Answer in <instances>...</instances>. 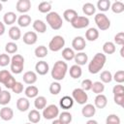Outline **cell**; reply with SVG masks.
<instances>
[{
    "label": "cell",
    "mask_w": 124,
    "mask_h": 124,
    "mask_svg": "<svg viewBox=\"0 0 124 124\" xmlns=\"http://www.w3.org/2000/svg\"><path fill=\"white\" fill-rule=\"evenodd\" d=\"M106 61H107L106 54H104L102 52L96 53L93 56V58L91 59V61L89 62V64H88V71H89V73L93 74V75L98 74L103 69V67L105 66Z\"/></svg>",
    "instance_id": "obj_1"
},
{
    "label": "cell",
    "mask_w": 124,
    "mask_h": 124,
    "mask_svg": "<svg viewBox=\"0 0 124 124\" xmlns=\"http://www.w3.org/2000/svg\"><path fill=\"white\" fill-rule=\"evenodd\" d=\"M68 72V65L66 62L62 60H58L54 63L52 70H51V78L54 80H62L64 79L66 74Z\"/></svg>",
    "instance_id": "obj_2"
},
{
    "label": "cell",
    "mask_w": 124,
    "mask_h": 124,
    "mask_svg": "<svg viewBox=\"0 0 124 124\" xmlns=\"http://www.w3.org/2000/svg\"><path fill=\"white\" fill-rule=\"evenodd\" d=\"M46 22L53 30H59L63 25L62 17L56 12H50L46 16Z\"/></svg>",
    "instance_id": "obj_3"
},
{
    "label": "cell",
    "mask_w": 124,
    "mask_h": 124,
    "mask_svg": "<svg viewBox=\"0 0 124 124\" xmlns=\"http://www.w3.org/2000/svg\"><path fill=\"white\" fill-rule=\"evenodd\" d=\"M11 72L13 74H20L24 67V58L20 54H15L11 58Z\"/></svg>",
    "instance_id": "obj_4"
},
{
    "label": "cell",
    "mask_w": 124,
    "mask_h": 124,
    "mask_svg": "<svg viewBox=\"0 0 124 124\" xmlns=\"http://www.w3.org/2000/svg\"><path fill=\"white\" fill-rule=\"evenodd\" d=\"M94 20H95V23L97 25V27L102 30V31H105V30H108L109 27H110V20L108 19V17L103 14V13H99L95 16L94 17Z\"/></svg>",
    "instance_id": "obj_5"
},
{
    "label": "cell",
    "mask_w": 124,
    "mask_h": 124,
    "mask_svg": "<svg viewBox=\"0 0 124 124\" xmlns=\"http://www.w3.org/2000/svg\"><path fill=\"white\" fill-rule=\"evenodd\" d=\"M64 46H65V39L60 35H56L50 40V42L48 44V48L51 51L56 52V51H59L60 49H62L64 47Z\"/></svg>",
    "instance_id": "obj_6"
},
{
    "label": "cell",
    "mask_w": 124,
    "mask_h": 124,
    "mask_svg": "<svg viewBox=\"0 0 124 124\" xmlns=\"http://www.w3.org/2000/svg\"><path fill=\"white\" fill-rule=\"evenodd\" d=\"M72 98L78 105H85V103L88 100V95L81 88H75L72 92Z\"/></svg>",
    "instance_id": "obj_7"
},
{
    "label": "cell",
    "mask_w": 124,
    "mask_h": 124,
    "mask_svg": "<svg viewBox=\"0 0 124 124\" xmlns=\"http://www.w3.org/2000/svg\"><path fill=\"white\" fill-rule=\"evenodd\" d=\"M59 115V108L55 105H48L43 109V116L46 120H51Z\"/></svg>",
    "instance_id": "obj_8"
},
{
    "label": "cell",
    "mask_w": 124,
    "mask_h": 124,
    "mask_svg": "<svg viewBox=\"0 0 124 124\" xmlns=\"http://www.w3.org/2000/svg\"><path fill=\"white\" fill-rule=\"evenodd\" d=\"M71 25L76 29H82L89 25V18L83 16H78L73 19Z\"/></svg>",
    "instance_id": "obj_9"
},
{
    "label": "cell",
    "mask_w": 124,
    "mask_h": 124,
    "mask_svg": "<svg viewBox=\"0 0 124 124\" xmlns=\"http://www.w3.org/2000/svg\"><path fill=\"white\" fill-rule=\"evenodd\" d=\"M72 46H73V49H75L77 51H82L86 46L85 39L81 36L75 37L72 41Z\"/></svg>",
    "instance_id": "obj_10"
},
{
    "label": "cell",
    "mask_w": 124,
    "mask_h": 124,
    "mask_svg": "<svg viewBox=\"0 0 124 124\" xmlns=\"http://www.w3.org/2000/svg\"><path fill=\"white\" fill-rule=\"evenodd\" d=\"M16 9L18 13L26 14L31 9V1L30 0H18L16 5Z\"/></svg>",
    "instance_id": "obj_11"
},
{
    "label": "cell",
    "mask_w": 124,
    "mask_h": 124,
    "mask_svg": "<svg viewBox=\"0 0 124 124\" xmlns=\"http://www.w3.org/2000/svg\"><path fill=\"white\" fill-rule=\"evenodd\" d=\"M35 70H36V73L39 74L40 76H45V75H46L48 73L49 66H48V64L46 61L42 60V61H39V62L36 63Z\"/></svg>",
    "instance_id": "obj_12"
},
{
    "label": "cell",
    "mask_w": 124,
    "mask_h": 124,
    "mask_svg": "<svg viewBox=\"0 0 124 124\" xmlns=\"http://www.w3.org/2000/svg\"><path fill=\"white\" fill-rule=\"evenodd\" d=\"M23 43L28 45V46H32L34 44H36L37 40H38V36L35 32L33 31H28L23 35Z\"/></svg>",
    "instance_id": "obj_13"
},
{
    "label": "cell",
    "mask_w": 124,
    "mask_h": 124,
    "mask_svg": "<svg viewBox=\"0 0 124 124\" xmlns=\"http://www.w3.org/2000/svg\"><path fill=\"white\" fill-rule=\"evenodd\" d=\"M14 117V110L9 107H4L0 110V118L4 121H10Z\"/></svg>",
    "instance_id": "obj_14"
},
{
    "label": "cell",
    "mask_w": 124,
    "mask_h": 124,
    "mask_svg": "<svg viewBox=\"0 0 124 124\" xmlns=\"http://www.w3.org/2000/svg\"><path fill=\"white\" fill-rule=\"evenodd\" d=\"M81 113H82V115L84 117L90 118V117L94 116V114L96 113V108L92 104H86L81 108Z\"/></svg>",
    "instance_id": "obj_15"
},
{
    "label": "cell",
    "mask_w": 124,
    "mask_h": 124,
    "mask_svg": "<svg viewBox=\"0 0 124 124\" xmlns=\"http://www.w3.org/2000/svg\"><path fill=\"white\" fill-rule=\"evenodd\" d=\"M108 104V99L104 94H98L94 100V107L97 108H104Z\"/></svg>",
    "instance_id": "obj_16"
},
{
    "label": "cell",
    "mask_w": 124,
    "mask_h": 124,
    "mask_svg": "<svg viewBox=\"0 0 124 124\" xmlns=\"http://www.w3.org/2000/svg\"><path fill=\"white\" fill-rule=\"evenodd\" d=\"M29 107H30V103H29L27 98L21 97V98L17 99V101H16V108L19 111L24 112L29 108Z\"/></svg>",
    "instance_id": "obj_17"
},
{
    "label": "cell",
    "mask_w": 124,
    "mask_h": 124,
    "mask_svg": "<svg viewBox=\"0 0 124 124\" xmlns=\"http://www.w3.org/2000/svg\"><path fill=\"white\" fill-rule=\"evenodd\" d=\"M75 62H76V65H78V66H82V65H85L88 61V56L85 52H82V51H79L78 52L77 54H75Z\"/></svg>",
    "instance_id": "obj_18"
},
{
    "label": "cell",
    "mask_w": 124,
    "mask_h": 124,
    "mask_svg": "<svg viewBox=\"0 0 124 124\" xmlns=\"http://www.w3.org/2000/svg\"><path fill=\"white\" fill-rule=\"evenodd\" d=\"M22 78H23V81L26 84H30L31 85V84H33V83H35L37 81V74L35 72H33V71H28V72L24 73Z\"/></svg>",
    "instance_id": "obj_19"
},
{
    "label": "cell",
    "mask_w": 124,
    "mask_h": 124,
    "mask_svg": "<svg viewBox=\"0 0 124 124\" xmlns=\"http://www.w3.org/2000/svg\"><path fill=\"white\" fill-rule=\"evenodd\" d=\"M59 105H60V107H61L63 109H69V108H71L73 107V105H74V100H73V98L70 97V96H64V97H62V98L60 99Z\"/></svg>",
    "instance_id": "obj_20"
},
{
    "label": "cell",
    "mask_w": 124,
    "mask_h": 124,
    "mask_svg": "<svg viewBox=\"0 0 124 124\" xmlns=\"http://www.w3.org/2000/svg\"><path fill=\"white\" fill-rule=\"evenodd\" d=\"M98 37H99V31H98L96 28H94V27L89 28V29L85 32V38H86V40L89 41V42H94V41H96V40L98 39Z\"/></svg>",
    "instance_id": "obj_21"
},
{
    "label": "cell",
    "mask_w": 124,
    "mask_h": 124,
    "mask_svg": "<svg viewBox=\"0 0 124 124\" xmlns=\"http://www.w3.org/2000/svg\"><path fill=\"white\" fill-rule=\"evenodd\" d=\"M16 20V15L14 12H7L3 16V21L7 25H12Z\"/></svg>",
    "instance_id": "obj_22"
},
{
    "label": "cell",
    "mask_w": 124,
    "mask_h": 124,
    "mask_svg": "<svg viewBox=\"0 0 124 124\" xmlns=\"http://www.w3.org/2000/svg\"><path fill=\"white\" fill-rule=\"evenodd\" d=\"M9 37L13 40V41H17L20 39L21 37V32L20 29L17 26H12L9 29Z\"/></svg>",
    "instance_id": "obj_23"
},
{
    "label": "cell",
    "mask_w": 124,
    "mask_h": 124,
    "mask_svg": "<svg viewBox=\"0 0 124 124\" xmlns=\"http://www.w3.org/2000/svg\"><path fill=\"white\" fill-rule=\"evenodd\" d=\"M69 73H70V76L73 78H79L82 75V70L80 68V66L78 65H73L70 67V70H69Z\"/></svg>",
    "instance_id": "obj_24"
},
{
    "label": "cell",
    "mask_w": 124,
    "mask_h": 124,
    "mask_svg": "<svg viewBox=\"0 0 124 124\" xmlns=\"http://www.w3.org/2000/svg\"><path fill=\"white\" fill-rule=\"evenodd\" d=\"M12 96L11 93L8 90H2L0 92V105L2 106H6L11 102Z\"/></svg>",
    "instance_id": "obj_25"
},
{
    "label": "cell",
    "mask_w": 124,
    "mask_h": 124,
    "mask_svg": "<svg viewBox=\"0 0 124 124\" xmlns=\"http://www.w3.org/2000/svg\"><path fill=\"white\" fill-rule=\"evenodd\" d=\"M17 23L20 27H27L31 23V16L29 15H26V14L21 15L17 18Z\"/></svg>",
    "instance_id": "obj_26"
},
{
    "label": "cell",
    "mask_w": 124,
    "mask_h": 124,
    "mask_svg": "<svg viewBox=\"0 0 124 124\" xmlns=\"http://www.w3.org/2000/svg\"><path fill=\"white\" fill-rule=\"evenodd\" d=\"M33 28L35 31H37L39 33H45L46 31V25L41 19H36L33 22Z\"/></svg>",
    "instance_id": "obj_27"
},
{
    "label": "cell",
    "mask_w": 124,
    "mask_h": 124,
    "mask_svg": "<svg viewBox=\"0 0 124 124\" xmlns=\"http://www.w3.org/2000/svg\"><path fill=\"white\" fill-rule=\"evenodd\" d=\"M34 106L37 109H44L46 106V99L44 96H37L34 101Z\"/></svg>",
    "instance_id": "obj_28"
},
{
    "label": "cell",
    "mask_w": 124,
    "mask_h": 124,
    "mask_svg": "<svg viewBox=\"0 0 124 124\" xmlns=\"http://www.w3.org/2000/svg\"><path fill=\"white\" fill-rule=\"evenodd\" d=\"M78 16V12L75 11V10H73V9H68V10H66V11L63 13V17H64V19H65L66 21H68V22H72L73 19H74L75 17H77Z\"/></svg>",
    "instance_id": "obj_29"
},
{
    "label": "cell",
    "mask_w": 124,
    "mask_h": 124,
    "mask_svg": "<svg viewBox=\"0 0 124 124\" xmlns=\"http://www.w3.org/2000/svg\"><path fill=\"white\" fill-rule=\"evenodd\" d=\"M28 120L30 123H38L41 120V114L38 109H32L28 113Z\"/></svg>",
    "instance_id": "obj_30"
},
{
    "label": "cell",
    "mask_w": 124,
    "mask_h": 124,
    "mask_svg": "<svg viewBox=\"0 0 124 124\" xmlns=\"http://www.w3.org/2000/svg\"><path fill=\"white\" fill-rule=\"evenodd\" d=\"M24 93L27 98H36L39 94V89L34 85H29L26 87Z\"/></svg>",
    "instance_id": "obj_31"
},
{
    "label": "cell",
    "mask_w": 124,
    "mask_h": 124,
    "mask_svg": "<svg viewBox=\"0 0 124 124\" xmlns=\"http://www.w3.org/2000/svg\"><path fill=\"white\" fill-rule=\"evenodd\" d=\"M115 50H116V47H115L114 43H112V42L108 41L103 45V51L106 54H112L115 52Z\"/></svg>",
    "instance_id": "obj_32"
},
{
    "label": "cell",
    "mask_w": 124,
    "mask_h": 124,
    "mask_svg": "<svg viewBox=\"0 0 124 124\" xmlns=\"http://www.w3.org/2000/svg\"><path fill=\"white\" fill-rule=\"evenodd\" d=\"M82 12L86 16H92L96 12V8L92 3H85L82 6Z\"/></svg>",
    "instance_id": "obj_33"
},
{
    "label": "cell",
    "mask_w": 124,
    "mask_h": 124,
    "mask_svg": "<svg viewBox=\"0 0 124 124\" xmlns=\"http://www.w3.org/2000/svg\"><path fill=\"white\" fill-rule=\"evenodd\" d=\"M47 52H48V50H47L46 46H37L35 48V51H34L36 57H38V58H44V57H46L47 55Z\"/></svg>",
    "instance_id": "obj_34"
},
{
    "label": "cell",
    "mask_w": 124,
    "mask_h": 124,
    "mask_svg": "<svg viewBox=\"0 0 124 124\" xmlns=\"http://www.w3.org/2000/svg\"><path fill=\"white\" fill-rule=\"evenodd\" d=\"M75 51L73 48H70V47H65L63 50H62V57L66 60V61H71L72 59H74L75 57Z\"/></svg>",
    "instance_id": "obj_35"
},
{
    "label": "cell",
    "mask_w": 124,
    "mask_h": 124,
    "mask_svg": "<svg viewBox=\"0 0 124 124\" xmlns=\"http://www.w3.org/2000/svg\"><path fill=\"white\" fill-rule=\"evenodd\" d=\"M91 90L95 93V94H101L104 92L105 90V85L102 81H95L92 83V87H91Z\"/></svg>",
    "instance_id": "obj_36"
},
{
    "label": "cell",
    "mask_w": 124,
    "mask_h": 124,
    "mask_svg": "<svg viewBox=\"0 0 124 124\" xmlns=\"http://www.w3.org/2000/svg\"><path fill=\"white\" fill-rule=\"evenodd\" d=\"M38 10H39V12H41L43 14H48V13H50V10H51V3L46 2V1L41 2L38 6Z\"/></svg>",
    "instance_id": "obj_37"
},
{
    "label": "cell",
    "mask_w": 124,
    "mask_h": 124,
    "mask_svg": "<svg viewBox=\"0 0 124 124\" xmlns=\"http://www.w3.org/2000/svg\"><path fill=\"white\" fill-rule=\"evenodd\" d=\"M110 9L114 14H121L124 11V4L121 1L113 2L110 5Z\"/></svg>",
    "instance_id": "obj_38"
},
{
    "label": "cell",
    "mask_w": 124,
    "mask_h": 124,
    "mask_svg": "<svg viewBox=\"0 0 124 124\" xmlns=\"http://www.w3.org/2000/svg\"><path fill=\"white\" fill-rule=\"evenodd\" d=\"M110 1L109 0H99L97 2V8L101 12H107L110 8Z\"/></svg>",
    "instance_id": "obj_39"
},
{
    "label": "cell",
    "mask_w": 124,
    "mask_h": 124,
    "mask_svg": "<svg viewBox=\"0 0 124 124\" xmlns=\"http://www.w3.org/2000/svg\"><path fill=\"white\" fill-rule=\"evenodd\" d=\"M58 119L63 123V124H69V123H71V121H72V114L70 113V112H68V111H63V112H61L59 115H58Z\"/></svg>",
    "instance_id": "obj_40"
},
{
    "label": "cell",
    "mask_w": 124,
    "mask_h": 124,
    "mask_svg": "<svg viewBox=\"0 0 124 124\" xmlns=\"http://www.w3.org/2000/svg\"><path fill=\"white\" fill-rule=\"evenodd\" d=\"M100 78L103 83H109L112 80V75L109 71H103L100 75Z\"/></svg>",
    "instance_id": "obj_41"
},
{
    "label": "cell",
    "mask_w": 124,
    "mask_h": 124,
    "mask_svg": "<svg viewBox=\"0 0 124 124\" xmlns=\"http://www.w3.org/2000/svg\"><path fill=\"white\" fill-rule=\"evenodd\" d=\"M61 91V84L58 81H54L49 85V92L52 95H58Z\"/></svg>",
    "instance_id": "obj_42"
},
{
    "label": "cell",
    "mask_w": 124,
    "mask_h": 124,
    "mask_svg": "<svg viewBox=\"0 0 124 124\" xmlns=\"http://www.w3.org/2000/svg\"><path fill=\"white\" fill-rule=\"evenodd\" d=\"M5 50L7 53L9 54H13V53H16L17 51V45L14 42H9L6 44L5 46Z\"/></svg>",
    "instance_id": "obj_43"
},
{
    "label": "cell",
    "mask_w": 124,
    "mask_h": 124,
    "mask_svg": "<svg viewBox=\"0 0 124 124\" xmlns=\"http://www.w3.org/2000/svg\"><path fill=\"white\" fill-rule=\"evenodd\" d=\"M120 118L118 115L116 114H108L107 119H106V123H110V124H120Z\"/></svg>",
    "instance_id": "obj_44"
},
{
    "label": "cell",
    "mask_w": 124,
    "mask_h": 124,
    "mask_svg": "<svg viewBox=\"0 0 124 124\" xmlns=\"http://www.w3.org/2000/svg\"><path fill=\"white\" fill-rule=\"evenodd\" d=\"M11 63V58L9 54L7 53H2L0 54V66L1 67H6Z\"/></svg>",
    "instance_id": "obj_45"
},
{
    "label": "cell",
    "mask_w": 124,
    "mask_h": 124,
    "mask_svg": "<svg viewBox=\"0 0 124 124\" xmlns=\"http://www.w3.org/2000/svg\"><path fill=\"white\" fill-rule=\"evenodd\" d=\"M112 78H113L117 83L121 84L122 82H124V71H123V70L117 71V72L114 74V76L112 77Z\"/></svg>",
    "instance_id": "obj_46"
},
{
    "label": "cell",
    "mask_w": 124,
    "mask_h": 124,
    "mask_svg": "<svg viewBox=\"0 0 124 124\" xmlns=\"http://www.w3.org/2000/svg\"><path fill=\"white\" fill-rule=\"evenodd\" d=\"M12 76V74L9 72V71H7V70H2V71H0V82L1 83H3V84H5V82L9 79V78Z\"/></svg>",
    "instance_id": "obj_47"
},
{
    "label": "cell",
    "mask_w": 124,
    "mask_h": 124,
    "mask_svg": "<svg viewBox=\"0 0 124 124\" xmlns=\"http://www.w3.org/2000/svg\"><path fill=\"white\" fill-rule=\"evenodd\" d=\"M114 43L116 45H119L121 46H124V33L123 32H119L114 36ZM114 44V45H115Z\"/></svg>",
    "instance_id": "obj_48"
},
{
    "label": "cell",
    "mask_w": 124,
    "mask_h": 124,
    "mask_svg": "<svg viewBox=\"0 0 124 124\" xmlns=\"http://www.w3.org/2000/svg\"><path fill=\"white\" fill-rule=\"evenodd\" d=\"M92 80L89 79V78H86V79H83L81 81V89L84 90L85 92L88 91V90H91V87H92Z\"/></svg>",
    "instance_id": "obj_49"
},
{
    "label": "cell",
    "mask_w": 124,
    "mask_h": 124,
    "mask_svg": "<svg viewBox=\"0 0 124 124\" xmlns=\"http://www.w3.org/2000/svg\"><path fill=\"white\" fill-rule=\"evenodd\" d=\"M12 91L16 94H20L23 91V84L19 81H16V83L12 87Z\"/></svg>",
    "instance_id": "obj_50"
},
{
    "label": "cell",
    "mask_w": 124,
    "mask_h": 124,
    "mask_svg": "<svg viewBox=\"0 0 124 124\" xmlns=\"http://www.w3.org/2000/svg\"><path fill=\"white\" fill-rule=\"evenodd\" d=\"M113 101L116 105L123 107L124 106V94H120V95H113Z\"/></svg>",
    "instance_id": "obj_51"
},
{
    "label": "cell",
    "mask_w": 124,
    "mask_h": 124,
    "mask_svg": "<svg viewBox=\"0 0 124 124\" xmlns=\"http://www.w3.org/2000/svg\"><path fill=\"white\" fill-rule=\"evenodd\" d=\"M112 93H113V95L124 94V87H123V85H122V84L114 85V87L112 88Z\"/></svg>",
    "instance_id": "obj_52"
},
{
    "label": "cell",
    "mask_w": 124,
    "mask_h": 124,
    "mask_svg": "<svg viewBox=\"0 0 124 124\" xmlns=\"http://www.w3.org/2000/svg\"><path fill=\"white\" fill-rule=\"evenodd\" d=\"M4 33H5V24L2 21H0V36H2Z\"/></svg>",
    "instance_id": "obj_53"
},
{
    "label": "cell",
    "mask_w": 124,
    "mask_h": 124,
    "mask_svg": "<svg viewBox=\"0 0 124 124\" xmlns=\"http://www.w3.org/2000/svg\"><path fill=\"white\" fill-rule=\"evenodd\" d=\"M85 124H98V122L96 121V120H93V119H90V120H88Z\"/></svg>",
    "instance_id": "obj_54"
},
{
    "label": "cell",
    "mask_w": 124,
    "mask_h": 124,
    "mask_svg": "<svg viewBox=\"0 0 124 124\" xmlns=\"http://www.w3.org/2000/svg\"><path fill=\"white\" fill-rule=\"evenodd\" d=\"M51 124H63L59 119H54L53 121H52V123Z\"/></svg>",
    "instance_id": "obj_55"
},
{
    "label": "cell",
    "mask_w": 124,
    "mask_h": 124,
    "mask_svg": "<svg viewBox=\"0 0 124 124\" xmlns=\"http://www.w3.org/2000/svg\"><path fill=\"white\" fill-rule=\"evenodd\" d=\"M123 50H124V46L121 47V49H120V55H121V57H124V53H123Z\"/></svg>",
    "instance_id": "obj_56"
},
{
    "label": "cell",
    "mask_w": 124,
    "mask_h": 124,
    "mask_svg": "<svg viewBox=\"0 0 124 124\" xmlns=\"http://www.w3.org/2000/svg\"><path fill=\"white\" fill-rule=\"evenodd\" d=\"M2 9H3V5H2V3L0 2V12L2 11Z\"/></svg>",
    "instance_id": "obj_57"
},
{
    "label": "cell",
    "mask_w": 124,
    "mask_h": 124,
    "mask_svg": "<svg viewBox=\"0 0 124 124\" xmlns=\"http://www.w3.org/2000/svg\"><path fill=\"white\" fill-rule=\"evenodd\" d=\"M1 91H2V89H1V86H0V92H1Z\"/></svg>",
    "instance_id": "obj_58"
},
{
    "label": "cell",
    "mask_w": 124,
    "mask_h": 124,
    "mask_svg": "<svg viewBox=\"0 0 124 124\" xmlns=\"http://www.w3.org/2000/svg\"><path fill=\"white\" fill-rule=\"evenodd\" d=\"M25 124H32V123H25Z\"/></svg>",
    "instance_id": "obj_59"
},
{
    "label": "cell",
    "mask_w": 124,
    "mask_h": 124,
    "mask_svg": "<svg viewBox=\"0 0 124 124\" xmlns=\"http://www.w3.org/2000/svg\"><path fill=\"white\" fill-rule=\"evenodd\" d=\"M106 124H110V123H106Z\"/></svg>",
    "instance_id": "obj_60"
}]
</instances>
